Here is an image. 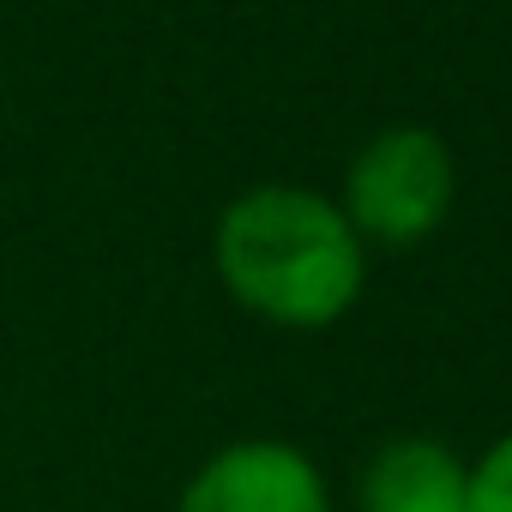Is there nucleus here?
I'll list each match as a JSON object with an SVG mask.
<instances>
[{"label":"nucleus","mask_w":512,"mask_h":512,"mask_svg":"<svg viewBox=\"0 0 512 512\" xmlns=\"http://www.w3.org/2000/svg\"><path fill=\"white\" fill-rule=\"evenodd\" d=\"M211 260L223 290L272 326L320 332L362 296L368 260L344 205L314 187H253L223 205Z\"/></svg>","instance_id":"f257e3e1"},{"label":"nucleus","mask_w":512,"mask_h":512,"mask_svg":"<svg viewBox=\"0 0 512 512\" xmlns=\"http://www.w3.org/2000/svg\"><path fill=\"white\" fill-rule=\"evenodd\" d=\"M452 151L428 127H386L374 133L350 175H344V217L362 241L380 247H416L434 235L452 211Z\"/></svg>","instance_id":"f03ea898"},{"label":"nucleus","mask_w":512,"mask_h":512,"mask_svg":"<svg viewBox=\"0 0 512 512\" xmlns=\"http://www.w3.org/2000/svg\"><path fill=\"white\" fill-rule=\"evenodd\" d=\"M175 512H332L326 476L290 440H235L181 488Z\"/></svg>","instance_id":"7ed1b4c3"},{"label":"nucleus","mask_w":512,"mask_h":512,"mask_svg":"<svg viewBox=\"0 0 512 512\" xmlns=\"http://www.w3.org/2000/svg\"><path fill=\"white\" fill-rule=\"evenodd\" d=\"M470 470L452 446L404 434L386 440L362 470V512H464Z\"/></svg>","instance_id":"20e7f679"},{"label":"nucleus","mask_w":512,"mask_h":512,"mask_svg":"<svg viewBox=\"0 0 512 512\" xmlns=\"http://www.w3.org/2000/svg\"><path fill=\"white\" fill-rule=\"evenodd\" d=\"M464 512H512V434L482 452L464 488Z\"/></svg>","instance_id":"39448f33"}]
</instances>
